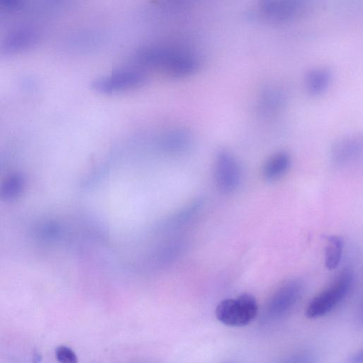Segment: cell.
I'll use <instances>...</instances> for the list:
<instances>
[{
  "mask_svg": "<svg viewBox=\"0 0 363 363\" xmlns=\"http://www.w3.org/2000/svg\"><path fill=\"white\" fill-rule=\"evenodd\" d=\"M134 58L137 67L174 79L189 77L201 66V60L194 52L172 45H145L136 51Z\"/></svg>",
  "mask_w": 363,
  "mask_h": 363,
  "instance_id": "6da1fadb",
  "label": "cell"
},
{
  "mask_svg": "<svg viewBox=\"0 0 363 363\" xmlns=\"http://www.w3.org/2000/svg\"><path fill=\"white\" fill-rule=\"evenodd\" d=\"M332 80L331 72L327 68H315L309 71L305 78L307 92L312 96L323 94Z\"/></svg>",
  "mask_w": 363,
  "mask_h": 363,
  "instance_id": "4fadbf2b",
  "label": "cell"
},
{
  "mask_svg": "<svg viewBox=\"0 0 363 363\" xmlns=\"http://www.w3.org/2000/svg\"><path fill=\"white\" fill-rule=\"evenodd\" d=\"M25 185V179L21 173L9 175L0 184V199L10 201L18 196Z\"/></svg>",
  "mask_w": 363,
  "mask_h": 363,
  "instance_id": "9a60e30c",
  "label": "cell"
},
{
  "mask_svg": "<svg viewBox=\"0 0 363 363\" xmlns=\"http://www.w3.org/2000/svg\"><path fill=\"white\" fill-rule=\"evenodd\" d=\"M214 174L216 185L222 192L229 194L238 189L241 170L236 157L229 150L222 149L217 152Z\"/></svg>",
  "mask_w": 363,
  "mask_h": 363,
  "instance_id": "8992f818",
  "label": "cell"
},
{
  "mask_svg": "<svg viewBox=\"0 0 363 363\" xmlns=\"http://www.w3.org/2000/svg\"><path fill=\"white\" fill-rule=\"evenodd\" d=\"M4 163L3 156L0 154V172L1 171Z\"/></svg>",
  "mask_w": 363,
  "mask_h": 363,
  "instance_id": "7402d4cb",
  "label": "cell"
},
{
  "mask_svg": "<svg viewBox=\"0 0 363 363\" xmlns=\"http://www.w3.org/2000/svg\"><path fill=\"white\" fill-rule=\"evenodd\" d=\"M57 359L62 363H75L77 357L74 351L68 347L60 346L55 350Z\"/></svg>",
  "mask_w": 363,
  "mask_h": 363,
  "instance_id": "2e32d148",
  "label": "cell"
},
{
  "mask_svg": "<svg viewBox=\"0 0 363 363\" xmlns=\"http://www.w3.org/2000/svg\"><path fill=\"white\" fill-rule=\"evenodd\" d=\"M40 38V31L33 26L13 28L0 38V57H9L29 51L39 44Z\"/></svg>",
  "mask_w": 363,
  "mask_h": 363,
  "instance_id": "5b68a950",
  "label": "cell"
},
{
  "mask_svg": "<svg viewBox=\"0 0 363 363\" xmlns=\"http://www.w3.org/2000/svg\"><path fill=\"white\" fill-rule=\"evenodd\" d=\"M174 4H183L186 3L188 0H168Z\"/></svg>",
  "mask_w": 363,
  "mask_h": 363,
  "instance_id": "44dd1931",
  "label": "cell"
},
{
  "mask_svg": "<svg viewBox=\"0 0 363 363\" xmlns=\"http://www.w3.org/2000/svg\"><path fill=\"white\" fill-rule=\"evenodd\" d=\"M353 282L352 269L345 267L326 289L310 301L305 311L306 316L316 318L330 312L349 294Z\"/></svg>",
  "mask_w": 363,
  "mask_h": 363,
  "instance_id": "7a4b0ae2",
  "label": "cell"
},
{
  "mask_svg": "<svg viewBox=\"0 0 363 363\" xmlns=\"http://www.w3.org/2000/svg\"><path fill=\"white\" fill-rule=\"evenodd\" d=\"M291 157L286 151H280L274 154L265 162L262 175L268 182L275 181L281 177L289 169Z\"/></svg>",
  "mask_w": 363,
  "mask_h": 363,
  "instance_id": "8fae6325",
  "label": "cell"
},
{
  "mask_svg": "<svg viewBox=\"0 0 363 363\" xmlns=\"http://www.w3.org/2000/svg\"><path fill=\"white\" fill-rule=\"evenodd\" d=\"M286 100L285 91L278 87H269L259 95L257 110L262 116H274L283 108Z\"/></svg>",
  "mask_w": 363,
  "mask_h": 363,
  "instance_id": "30bf717a",
  "label": "cell"
},
{
  "mask_svg": "<svg viewBox=\"0 0 363 363\" xmlns=\"http://www.w3.org/2000/svg\"><path fill=\"white\" fill-rule=\"evenodd\" d=\"M26 0H0V13L9 15L20 10Z\"/></svg>",
  "mask_w": 363,
  "mask_h": 363,
  "instance_id": "e0dca14e",
  "label": "cell"
},
{
  "mask_svg": "<svg viewBox=\"0 0 363 363\" xmlns=\"http://www.w3.org/2000/svg\"><path fill=\"white\" fill-rule=\"evenodd\" d=\"M147 80L145 70L135 66L123 68L108 76L98 78L91 83V88L99 94H111L139 88Z\"/></svg>",
  "mask_w": 363,
  "mask_h": 363,
  "instance_id": "277c9868",
  "label": "cell"
},
{
  "mask_svg": "<svg viewBox=\"0 0 363 363\" xmlns=\"http://www.w3.org/2000/svg\"><path fill=\"white\" fill-rule=\"evenodd\" d=\"M192 141V135L188 130L174 128L161 134L156 140L155 145L163 152L179 154L188 150Z\"/></svg>",
  "mask_w": 363,
  "mask_h": 363,
  "instance_id": "9c48e42d",
  "label": "cell"
},
{
  "mask_svg": "<svg viewBox=\"0 0 363 363\" xmlns=\"http://www.w3.org/2000/svg\"><path fill=\"white\" fill-rule=\"evenodd\" d=\"M264 13L277 21H284L293 16L296 9V0H259Z\"/></svg>",
  "mask_w": 363,
  "mask_h": 363,
  "instance_id": "7c38bea8",
  "label": "cell"
},
{
  "mask_svg": "<svg viewBox=\"0 0 363 363\" xmlns=\"http://www.w3.org/2000/svg\"><path fill=\"white\" fill-rule=\"evenodd\" d=\"M315 356L314 354L308 351H303L296 352L291 355H289L287 357H285L284 359L281 360L283 362H314Z\"/></svg>",
  "mask_w": 363,
  "mask_h": 363,
  "instance_id": "ac0fdd59",
  "label": "cell"
},
{
  "mask_svg": "<svg viewBox=\"0 0 363 363\" xmlns=\"http://www.w3.org/2000/svg\"><path fill=\"white\" fill-rule=\"evenodd\" d=\"M362 351H359L358 352L352 354L348 359V362L350 363H360L362 362Z\"/></svg>",
  "mask_w": 363,
  "mask_h": 363,
  "instance_id": "d6986e66",
  "label": "cell"
},
{
  "mask_svg": "<svg viewBox=\"0 0 363 363\" xmlns=\"http://www.w3.org/2000/svg\"><path fill=\"white\" fill-rule=\"evenodd\" d=\"M299 279L285 281L273 293L267 306V315L271 318L281 317L295 306L303 291Z\"/></svg>",
  "mask_w": 363,
  "mask_h": 363,
  "instance_id": "52a82bcc",
  "label": "cell"
},
{
  "mask_svg": "<svg viewBox=\"0 0 363 363\" xmlns=\"http://www.w3.org/2000/svg\"><path fill=\"white\" fill-rule=\"evenodd\" d=\"M325 264L328 269L332 270L337 268L341 261L344 240L337 235L325 236Z\"/></svg>",
  "mask_w": 363,
  "mask_h": 363,
  "instance_id": "5bb4252c",
  "label": "cell"
},
{
  "mask_svg": "<svg viewBox=\"0 0 363 363\" xmlns=\"http://www.w3.org/2000/svg\"><path fill=\"white\" fill-rule=\"evenodd\" d=\"M9 15L0 13V26L6 21V18Z\"/></svg>",
  "mask_w": 363,
  "mask_h": 363,
  "instance_id": "ffe728a7",
  "label": "cell"
},
{
  "mask_svg": "<svg viewBox=\"0 0 363 363\" xmlns=\"http://www.w3.org/2000/svg\"><path fill=\"white\" fill-rule=\"evenodd\" d=\"M362 138L360 135L345 136L336 141L331 147L330 160L336 167H345L357 160L362 152Z\"/></svg>",
  "mask_w": 363,
  "mask_h": 363,
  "instance_id": "ba28073f",
  "label": "cell"
},
{
  "mask_svg": "<svg viewBox=\"0 0 363 363\" xmlns=\"http://www.w3.org/2000/svg\"><path fill=\"white\" fill-rule=\"evenodd\" d=\"M257 312L256 298L252 294L245 293L222 300L216 306V316L225 325L241 327L251 323Z\"/></svg>",
  "mask_w": 363,
  "mask_h": 363,
  "instance_id": "3957f363",
  "label": "cell"
}]
</instances>
